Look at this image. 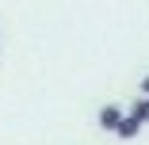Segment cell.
Returning a JSON list of instances; mask_svg holds the SVG:
<instances>
[{
	"instance_id": "1",
	"label": "cell",
	"mask_w": 149,
	"mask_h": 145,
	"mask_svg": "<svg viewBox=\"0 0 149 145\" xmlns=\"http://www.w3.org/2000/svg\"><path fill=\"white\" fill-rule=\"evenodd\" d=\"M96 122H100V130L115 134V130H118V122H123V107H118V103H103V107H100V114H96Z\"/></svg>"
},
{
	"instance_id": "4",
	"label": "cell",
	"mask_w": 149,
	"mask_h": 145,
	"mask_svg": "<svg viewBox=\"0 0 149 145\" xmlns=\"http://www.w3.org/2000/svg\"><path fill=\"white\" fill-rule=\"evenodd\" d=\"M138 92H141V96H145V99H149V73H145V76H141V84H138Z\"/></svg>"
},
{
	"instance_id": "2",
	"label": "cell",
	"mask_w": 149,
	"mask_h": 145,
	"mask_svg": "<svg viewBox=\"0 0 149 145\" xmlns=\"http://www.w3.org/2000/svg\"><path fill=\"white\" fill-rule=\"evenodd\" d=\"M118 137H123V141H130V137H138L141 134V122L134 119V114H123V122H118V130H115Z\"/></svg>"
},
{
	"instance_id": "3",
	"label": "cell",
	"mask_w": 149,
	"mask_h": 145,
	"mask_svg": "<svg viewBox=\"0 0 149 145\" xmlns=\"http://www.w3.org/2000/svg\"><path fill=\"white\" fill-rule=\"evenodd\" d=\"M130 114L145 126V122H149V99H145V96H138V99H134V107H130Z\"/></svg>"
}]
</instances>
